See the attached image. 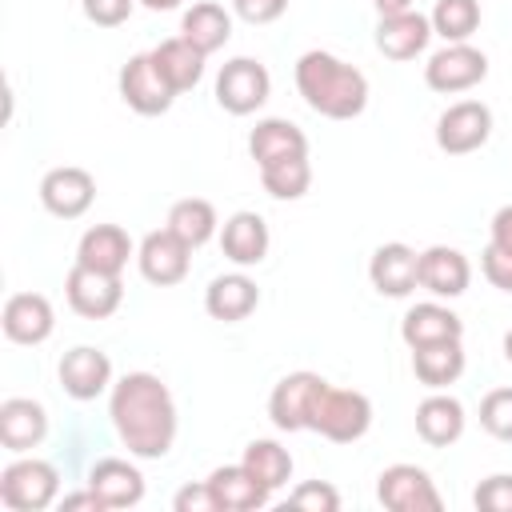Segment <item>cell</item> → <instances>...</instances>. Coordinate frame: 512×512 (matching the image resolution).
Listing matches in <instances>:
<instances>
[{
  "instance_id": "obj_3",
  "label": "cell",
  "mask_w": 512,
  "mask_h": 512,
  "mask_svg": "<svg viewBox=\"0 0 512 512\" xmlns=\"http://www.w3.org/2000/svg\"><path fill=\"white\" fill-rule=\"evenodd\" d=\"M308 428L320 432L332 444H352L372 428V400L364 392H356V388H332L328 384L320 392L316 408H312Z\"/></svg>"
},
{
  "instance_id": "obj_15",
  "label": "cell",
  "mask_w": 512,
  "mask_h": 512,
  "mask_svg": "<svg viewBox=\"0 0 512 512\" xmlns=\"http://www.w3.org/2000/svg\"><path fill=\"white\" fill-rule=\"evenodd\" d=\"M0 324H4V336L12 344H44L56 328V312L48 304V296L40 292H16L4 300V312H0Z\"/></svg>"
},
{
  "instance_id": "obj_24",
  "label": "cell",
  "mask_w": 512,
  "mask_h": 512,
  "mask_svg": "<svg viewBox=\"0 0 512 512\" xmlns=\"http://www.w3.org/2000/svg\"><path fill=\"white\" fill-rule=\"evenodd\" d=\"M208 488L220 504V512H256L268 504V488L244 468V464H224V468H212L208 476Z\"/></svg>"
},
{
  "instance_id": "obj_21",
  "label": "cell",
  "mask_w": 512,
  "mask_h": 512,
  "mask_svg": "<svg viewBox=\"0 0 512 512\" xmlns=\"http://www.w3.org/2000/svg\"><path fill=\"white\" fill-rule=\"evenodd\" d=\"M128 256H132V240L120 224H92L76 244V264L108 272V276H120Z\"/></svg>"
},
{
  "instance_id": "obj_9",
  "label": "cell",
  "mask_w": 512,
  "mask_h": 512,
  "mask_svg": "<svg viewBox=\"0 0 512 512\" xmlns=\"http://www.w3.org/2000/svg\"><path fill=\"white\" fill-rule=\"evenodd\" d=\"M488 136H492V108L480 100H460V104L444 108L436 120V144L448 156H468V152L484 148Z\"/></svg>"
},
{
  "instance_id": "obj_14",
  "label": "cell",
  "mask_w": 512,
  "mask_h": 512,
  "mask_svg": "<svg viewBox=\"0 0 512 512\" xmlns=\"http://www.w3.org/2000/svg\"><path fill=\"white\" fill-rule=\"evenodd\" d=\"M368 280L380 296H408L416 284H420V252H412L408 244L392 240V244H380L368 260Z\"/></svg>"
},
{
  "instance_id": "obj_40",
  "label": "cell",
  "mask_w": 512,
  "mask_h": 512,
  "mask_svg": "<svg viewBox=\"0 0 512 512\" xmlns=\"http://www.w3.org/2000/svg\"><path fill=\"white\" fill-rule=\"evenodd\" d=\"M232 12L248 24H272L288 12V0H232Z\"/></svg>"
},
{
  "instance_id": "obj_45",
  "label": "cell",
  "mask_w": 512,
  "mask_h": 512,
  "mask_svg": "<svg viewBox=\"0 0 512 512\" xmlns=\"http://www.w3.org/2000/svg\"><path fill=\"white\" fill-rule=\"evenodd\" d=\"M144 8H152V12H172V8H180L184 0H140Z\"/></svg>"
},
{
  "instance_id": "obj_37",
  "label": "cell",
  "mask_w": 512,
  "mask_h": 512,
  "mask_svg": "<svg viewBox=\"0 0 512 512\" xmlns=\"http://www.w3.org/2000/svg\"><path fill=\"white\" fill-rule=\"evenodd\" d=\"M472 504L480 512H512V476L508 472H496V476L480 480L476 492H472Z\"/></svg>"
},
{
  "instance_id": "obj_11",
  "label": "cell",
  "mask_w": 512,
  "mask_h": 512,
  "mask_svg": "<svg viewBox=\"0 0 512 512\" xmlns=\"http://www.w3.org/2000/svg\"><path fill=\"white\" fill-rule=\"evenodd\" d=\"M136 264H140V276H144L148 284H156V288H172V284H180V280L188 276L192 248H188L176 232L156 228V232H148V236L140 240V248H136Z\"/></svg>"
},
{
  "instance_id": "obj_17",
  "label": "cell",
  "mask_w": 512,
  "mask_h": 512,
  "mask_svg": "<svg viewBox=\"0 0 512 512\" xmlns=\"http://www.w3.org/2000/svg\"><path fill=\"white\" fill-rule=\"evenodd\" d=\"M468 280H472V264L464 252L448 244H432L420 252V288H428L432 296L456 300L468 292Z\"/></svg>"
},
{
  "instance_id": "obj_5",
  "label": "cell",
  "mask_w": 512,
  "mask_h": 512,
  "mask_svg": "<svg viewBox=\"0 0 512 512\" xmlns=\"http://www.w3.org/2000/svg\"><path fill=\"white\" fill-rule=\"evenodd\" d=\"M272 92V76L260 60L252 56H236L220 68L216 76V104L232 116H252Z\"/></svg>"
},
{
  "instance_id": "obj_38",
  "label": "cell",
  "mask_w": 512,
  "mask_h": 512,
  "mask_svg": "<svg viewBox=\"0 0 512 512\" xmlns=\"http://www.w3.org/2000/svg\"><path fill=\"white\" fill-rule=\"evenodd\" d=\"M480 268H484V276H488L492 288L512 292V252L508 248H500V244L488 240V248L480 252Z\"/></svg>"
},
{
  "instance_id": "obj_31",
  "label": "cell",
  "mask_w": 512,
  "mask_h": 512,
  "mask_svg": "<svg viewBox=\"0 0 512 512\" xmlns=\"http://www.w3.org/2000/svg\"><path fill=\"white\" fill-rule=\"evenodd\" d=\"M216 208L208 204V200H200V196H188V200H176L172 208H168V232H176L188 248H200V244H208L212 236H216Z\"/></svg>"
},
{
  "instance_id": "obj_36",
  "label": "cell",
  "mask_w": 512,
  "mask_h": 512,
  "mask_svg": "<svg viewBox=\"0 0 512 512\" xmlns=\"http://www.w3.org/2000/svg\"><path fill=\"white\" fill-rule=\"evenodd\" d=\"M288 504L292 508H308V512H336L340 508V492L328 480H304L300 488H292Z\"/></svg>"
},
{
  "instance_id": "obj_10",
  "label": "cell",
  "mask_w": 512,
  "mask_h": 512,
  "mask_svg": "<svg viewBox=\"0 0 512 512\" xmlns=\"http://www.w3.org/2000/svg\"><path fill=\"white\" fill-rule=\"evenodd\" d=\"M120 100L140 116H160L172 108L176 88L160 76V68L152 64V52H140L120 68Z\"/></svg>"
},
{
  "instance_id": "obj_8",
  "label": "cell",
  "mask_w": 512,
  "mask_h": 512,
  "mask_svg": "<svg viewBox=\"0 0 512 512\" xmlns=\"http://www.w3.org/2000/svg\"><path fill=\"white\" fill-rule=\"evenodd\" d=\"M376 500L388 512H440V492L432 484V476L416 464H392L380 472L376 480Z\"/></svg>"
},
{
  "instance_id": "obj_42",
  "label": "cell",
  "mask_w": 512,
  "mask_h": 512,
  "mask_svg": "<svg viewBox=\"0 0 512 512\" xmlns=\"http://www.w3.org/2000/svg\"><path fill=\"white\" fill-rule=\"evenodd\" d=\"M492 244H500V248L512 252V204H504V208L492 216Z\"/></svg>"
},
{
  "instance_id": "obj_39",
  "label": "cell",
  "mask_w": 512,
  "mask_h": 512,
  "mask_svg": "<svg viewBox=\"0 0 512 512\" xmlns=\"http://www.w3.org/2000/svg\"><path fill=\"white\" fill-rule=\"evenodd\" d=\"M84 4V16L96 24V28H116L132 16V4L136 0H80Z\"/></svg>"
},
{
  "instance_id": "obj_6",
  "label": "cell",
  "mask_w": 512,
  "mask_h": 512,
  "mask_svg": "<svg viewBox=\"0 0 512 512\" xmlns=\"http://www.w3.org/2000/svg\"><path fill=\"white\" fill-rule=\"evenodd\" d=\"M484 76H488V56H484L480 48H472L468 40H464V44H444V48L432 52L428 64H424V84H428L432 92H444V96L468 92V88H476Z\"/></svg>"
},
{
  "instance_id": "obj_33",
  "label": "cell",
  "mask_w": 512,
  "mask_h": 512,
  "mask_svg": "<svg viewBox=\"0 0 512 512\" xmlns=\"http://www.w3.org/2000/svg\"><path fill=\"white\" fill-rule=\"evenodd\" d=\"M260 184L276 200H300L308 192V184H312V164H308V156L272 160V164L260 168Z\"/></svg>"
},
{
  "instance_id": "obj_20",
  "label": "cell",
  "mask_w": 512,
  "mask_h": 512,
  "mask_svg": "<svg viewBox=\"0 0 512 512\" xmlns=\"http://www.w3.org/2000/svg\"><path fill=\"white\" fill-rule=\"evenodd\" d=\"M268 244H272V236H268V224L260 212H232L220 228V248L240 268L260 264L268 256Z\"/></svg>"
},
{
  "instance_id": "obj_43",
  "label": "cell",
  "mask_w": 512,
  "mask_h": 512,
  "mask_svg": "<svg viewBox=\"0 0 512 512\" xmlns=\"http://www.w3.org/2000/svg\"><path fill=\"white\" fill-rule=\"evenodd\" d=\"M60 508H64V512H76V508H92V512H104V500H100L92 488H84V492H68V496H60Z\"/></svg>"
},
{
  "instance_id": "obj_23",
  "label": "cell",
  "mask_w": 512,
  "mask_h": 512,
  "mask_svg": "<svg viewBox=\"0 0 512 512\" xmlns=\"http://www.w3.org/2000/svg\"><path fill=\"white\" fill-rule=\"evenodd\" d=\"M260 304V288L252 276L244 272H228V276H216L204 292V308L212 320H224V324H236L244 316H252Z\"/></svg>"
},
{
  "instance_id": "obj_25",
  "label": "cell",
  "mask_w": 512,
  "mask_h": 512,
  "mask_svg": "<svg viewBox=\"0 0 512 512\" xmlns=\"http://www.w3.org/2000/svg\"><path fill=\"white\" fill-rule=\"evenodd\" d=\"M400 336H404L408 348L436 344V340H460V336H464V320H460L452 308L428 300V304H416V308L404 312V320H400Z\"/></svg>"
},
{
  "instance_id": "obj_29",
  "label": "cell",
  "mask_w": 512,
  "mask_h": 512,
  "mask_svg": "<svg viewBox=\"0 0 512 512\" xmlns=\"http://www.w3.org/2000/svg\"><path fill=\"white\" fill-rule=\"evenodd\" d=\"M412 372L432 392L456 384L460 372H464V348H460V340H436V344L412 348Z\"/></svg>"
},
{
  "instance_id": "obj_2",
  "label": "cell",
  "mask_w": 512,
  "mask_h": 512,
  "mask_svg": "<svg viewBox=\"0 0 512 512\" xmlns=\"http://www.w3.org/2000/svg\"><path fill=\"white\" fill-rule=\"evenodd\" d=\"M296 88H300L304 104L328 120H352L368 104L364 72L336 60L332 52H320V48H312L296 60Z\"/></svg>"
},
{
  "instance_id": "obj_28",
  "label": "cell",
  "mask_w": 512,
  "mask_h": 512,
  "mask_svg": "<svg viewBox=\"0 0 512 512\" xmlns=\"http://www.w3.org/2000/svg\"><path fill=\"white\" fill-rule=\"evenodd\" d=\"M248 152L256 160V168L272 164V160H284V156H308V136L292 124V120H260L248 136Z\"/></svg>"
},
{
  "instance_id": "obj_4",
  "label": "cell",
  "mask_w": 512,
  "mask_h": 512,
  "mask_svg": "<svg viewBox=\"0 0 512 512\" xmlns=\"http://www.w3.org/2000/svg\"><path fill=\"white\" fill-rule=\"evenodd\" d=\"M60 496V472L48 460L24 456L0 472V500L12 512H44Z\"/></svg>"
},
{
  "instance_id": "obj_27",
  "label": "cell",
  "mask_w": 512,
  "mask_h": 512,
  "mask_svg": "<svg viewBox=\"0 0 512 512\" xmlns=\"http://www.w3.org/2000/svg\"><path fill=\"white\" fill-rule=\"evenodd\" d=\"M180 36H184L196 52L212 56V52L224 48L228 36H232V12H228L224 4H216V0H200V4H192V8L184 12Z\"/></svg>"
},
{
  "instance_id": "obj_44",
  "label": "cell",
  "mask_w": 512,
  "mask_h": 512,
  "mask_svg": "<svg viewBox=\"0 0 512 512\" xmlns=\"http://www.w3.org/2000/svg\"><path fill=\"white\" fill-rule=\"evenodd\" d=\"M412 0H376V12L380 16H396V12H408Z\"/></svg>"
},
{
  "instance_id": "obj_13",
  "label": "cell",
  "mask_w": 512,
  "mask_h": 512,
  "mask_svg": "<svg viewBox=\"0 0 512 512\" xmlns=\"http://www.w3.org/2000/svg\"><path fill=\"white\" fill-rule=\"evenodd\" d=\"M92 200H96V180H92V172H84V168L64 164V168L44 172V180H40V204H44L52 216H60V220L84 216V212L92 208Z\"/></svg>"
},
{
  "instance_id": "obj_35",
  "label": "cell",
  "mask_w": 512,
  "mask_h": 512,
  "mask_svg": "<svg viewBox=\"0 0 512 512\" xmlns=\"http://www.w3.org/2000/svg\"><path fill=\"white\" fill-rule=\"evenodd\" d=\"M480 424L488 436L512 444V388H492L480 400Z\"/></svg>"
},
{
  "instance_id": "obj_7",
  "label": "cell",
  "mask_w": 512,
  "mask_h": 512,
  "mask_svg": "<svg viewBox=\"0 0 512 512\" xmlns=\"http://www.w3.org/2000/svg\"><path fill=\"white\" fill-rule=\"evenodd\" d=\"M328 388V380L320 372H288L272 396H268V416L280 432H304L312 420V408L320 400V392Z\"/></svg>"
},
{
  "instance_id": "obj_16",
  "label": "cell",
  "mask_w": 512,
  "mask_h": 512,
  "mask_svg": "<svg viewBox=\"0 0 512 512\" xmlns=\"http://www.w3.org/2000/svg\"><path fill=\"white\" fill-rule=\"evenodd\" d=\"M56 372H60V384H64V392L72 400H96L100 392L112 388V360L100 348H88V344L68 348L60 356Z\"/></svg>"
},
{
  "instance_id": "obj_1",
  "label": "cell",
  "mask_w": 512,
  "mask_h": 512,
  "mask_svg": "<svg viewBox=\"0 0 512 512\" xmlns=\"http://www.w3.org/2000/svg\"><path fill=\"white\" fill-rule=\"evenodd\" d=\"M108 416L132 456H140V460L168 456V448L176 440V400L160 376H152V372L120 376L108 396Z\"/></svg>"
},
{
  "instance_id": "obj_19",
  "label": "cell",
  "mask_w": 512,
  "mask_h": 512,
  "mask_svg": "<svg viewBox=\"0 0 512 512\" xmlns=\"http://www.w3.org/2000/svg\"><path fill=\"white\" fill-rule=\"evenodd\" d=\"M432 20L420 16V12H396V16H380L376 24V48L388 56V60H412L428 48L432 40Z\"/></svg>"
},
{
  "instance_id": "obj_18",
  "label": "cell",
  "mask_w": 512,
  "mask_h": 512,
  "mask_svg": "<svg viewBox=\"0 0 512 512\" xmlns=\"http://www.w3.org/2000/svg\"><path fill=\"white\" fill-rule=\"evenodd\" d=\"M88 488L104 500V508H132L144 500V476L136 464L120 456H104L88 468Z\"/></svg>"
},
{
  "instance_id": "obj_46",
  "label": "cell",
  "mask_w": 512,
  "mask_h": 512,
  "mask_svg": "<svg viewBox=\"0 0 512 512\" xmlns=\"http://www.w3.org/2000/svg\"><path fill=\"white\" fill-rule=\"evenodd\" d=\"M504 360H508V364H512V328H508V332H504Z\"/></svg>"
},
{
  "instance_id": "obj_30",
  "label": "cell",
  "mask_w": 512,
  "mask_h": 512,
  "mask_svg": "<svg viewBox=\"0 0 512 512\" xmlns=\"http://www.w3.org/2000/svg\"><path fill=\"white\" fill-rule=\"evenodd\" d=\"M152 64H156V68H160V76L176 88V96H180V92H188V88H196V84H200V76H204V52H196L184 36L160 40V44L152 48Z\"/></svg>"
},
{
  "instance_id": "obj_12",
  "label": "cell",
  "mask_w": 512,
  "mask_h": 512,
  "mask_svg": "<svg viewBox=\"0 0 512 512\" xmlns=\"http://www.w3.org/2000/svg\"><path fill=\"white\" fill-rule=\"evenodd\" d=\"M64 296H68V304H72L76 316H84V320H104V316H112V312L120 308L124 284H120V276H108V272L72 264V272L64 276Z\"/></svg>"
},
{
  "instance_id": "obj_26",
  "label": "cell",
  "mask_w": 512,
  "mask_h": 512,
  "mask_svg": "<svg viewBox=\"0 0 512 512\" xmlns=\"http://www.w3.org/2000/svg\"><path fill=\"white\" fill-rule=\"evenodd\" d=\"M416 432H420V440L432 444V448L456 444V440L464 436V404H460L456 396H444V392L420 400V404H416Z\"/></svg>"
},
{
  "instance_id": "obj_32",
  "label": "cell",
  "mask_w": 512,
  "mask_h": 512,
  "mask_svg": "<svg viewBox=\"0 0 512 512\" xmlns=\"http://www.w3.org/2000/svg\"><path fill=\"white\" fill-rule=\"evenodd\" d=\"M268 492H276V488H284L288 480H292V456H288V448H280L276 440H252L248 448H244V460H240Z\"/></svg>"
},
{
  "instance_id": "obj_34",
  "label": "cell",
  "mask_w": 512,
  "mask_h": 512,
  "mask_svg": "<svg viewBox=\"0 0 512 512\" xmlns=\"http://www.w3.org/2000/svg\"><path fill=\"white\" fill-rule=\"evenodd\" d=\"M432 32L448 44H464L480 28V0H436L432 8Z\"/></svg>"
},
{
  "instance_id": "obj_41",
  "label": "cell",
  "mask_w": 512,
  "mask_h": 512,
  "mask_svg": "<svg viewBox=\"0 0 512 512\" xmlns=\"http://www.w3.org/2000/svg\"><path fill=\"white\" fill-rule=\"evenodd\" d=\"M172 508H176V512H220V504H216L208 480H200V484H184V488L176 492Z\"/></svg>"
},
{
  "instance_id": "obj_22",
  "label": "cell",
  "mask_w": 512,
  "mask_h": 512,
  "mask_svg": "<svg viewBox=\"0 0 512 512\" xmlns=\"http://www.w3.org/2000/svg\"><path fill=\"white\" fill-rule=\"evenodd\" d=\"M48 436V412L28 396H8L0 404V444L8 452H28Z\"/></svg>"
}]
</instances>
